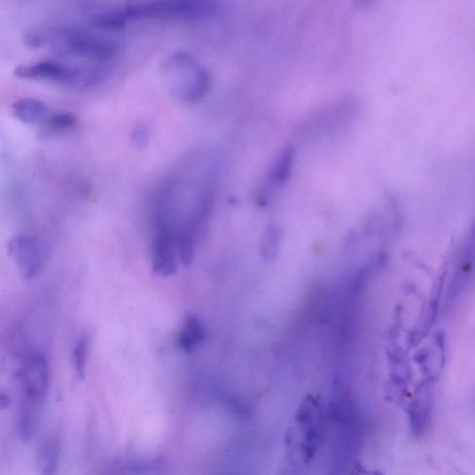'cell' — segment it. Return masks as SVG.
Returning a JSON list of instances; mask_svg holds the SVG:
<instances>
[{
  "mask_svg": "<svg viewBox=\"0 0 475 475\" xmlns=\"http://www.w3.org/2000/svg\"><path fill=\"white\" fill-rule=\"evenodd\" d=\"M217 11L214 3L203 0L175 2L130 3L95 13L90 25L101 30H119L136 19H178L194 21L213 16Z\"/></svg>",
  "mask_w": 475,
  "mask_h": 475,
  "instance_id": "cell-1",
  "label": "cell"
},
{
  "mask_svg": "<svg viewBox=\"0 0 475 475\" xmlns=\"http://www.w3.org/2000/svg\"><path fill=\"white\" fill-rule=\"evenodd\" d=\"M27 43L34 48H50L103 64L115 56L117 43L100 32L82 27H63L29 32Z\"/></svg>",
  "mask_w": 475,
  "mask_h": 475,
  "instance_id": "cell-2",
  "label": "cell"
},
{
  "mask_svg": "<svg viewBox=\"0 0 475 475\" xmlns=\"http://www.w3.org/2000/svg\"><path fill=\"white\" fill-rule=\"evenodd\" d=\"M108 74L103 64H70L61 59H43L19 66L14 75L25 81H44L72 88L87 89L105 81Z\"/></svg>",
  "mask_w": 475,
  "mask_h": 475,
  "instance_id": "cell-3",
  "label": "cell"
},
{
  "mask_svg": "<svg viewBox=\"0 0 475 475\" xmlns=\"http://www.w3.org/2000/svg\"><path fill=\"white\" fill-rule=\"evenodd\" d=\"M160 74L168 93L181 103L199 101L209 89L208 73L191 54L184 51H176L166 58Z\"/></svg>",
  "mask_w": 475,
  "mask_h": 475,
  "instance_id": "cell-4",
  "label": "cell"
},
{
  "mask_svg": "<svg viewBox=\"0 0 475 475\" xmlns=\"http://www.w3.org/2000/svg\"><path fill=\"white\" fill-rule=\"evenodd\" d=\"M325 415L321 401L309 394L295 415L294 432H291L300 456L308 464L319 451L324 432Z\"/></svg>",
  "mask_w": 475,
  "mask_h": 475,
  "instance_id": "cell-5",
  "label": "cell"
},
{
  "mask_svg": "<svg viewBox=\"0 0 475 475\" xmlns=\"http://www.w3.org/2000/svg\"><path fill=\"white\" fill-rule=\"evenodd\" d=\"M152 245V266L153 272L170 278L177 272L176 235L171 226L155 225Z\"/></svg>",
  "mask_w": 475,
  "mask_h": 475,
  "instance_id": "cell-6",
  "label": "cell"
},
{
  "mask_svg": "<svg viewBox=\"0 0 475 475\" xmlns=\"http://www.w3.org/2000/svg\"><path fill=\"white\" fill-rule=\"evenodd\" d=\"M21 380L28 402L39 404L44 401L50 381V370L44 354L34 353L27 356Z\"/></svg>",
  "mask_w": 475,
  "mask_h": 475,
  "instance_id": "cell-7",
  "label": "cell"
},
{
  "mask_svg": "<svg viewBox=\"0 0 475 475\" xmlns=\"http://www.w3.org/2000/svg\"><path fill=\"white\" fill-rule=\"evenodd\" d=\"M432 383L425 381L416 392L409 409V424L412 432L422 437L428 431L433 409Z\"/></svg>",
  "mask_w": 475,
  "mask_h": 475,
  "instance_id": "cell-8",
  "label": "cell"
},
{
  "mask_svg": "<svg viewBox=\"0 0 475 475\" xmlns=\"http://www.w3.org/2000/svg\"><path fill=\"white\" fill-rule=\"evenodd\" d=\"M9 252L27 279L33 278L41 269V252L33 238L27 235L15 236L9 244Z\"/></svg>",
  "mask_w": 475,
  "mask_h": 475,
  "instance_id": "cell-9",
  "label": "cell"
},
{
  "mask_svg": "<svg viewBox=\"0 0 475 475\" xmlns=\"http://www.w3.org/2000/svg\"><path fill=\"white\" fill-rule=\"evenodd\" d=\"M12 113L19 121L27 126H37L46 123L51 113L49 106L39 98L27 97L19 98L12 105Z\"/></svg>",
  "mask_w": 475,
  "mask_h": 475,
  "instance_id": "cell-10",
  "label": "cell"
},
{
  "mask_svg": "<svg viewBox=\"0 0 475 475\" xmlns=\"http://www.w3.org/2000/svg\"><path fill=\"white\" fill-rule=\"evenodd\" d=\"M206 339V331L202 322L196 315H189L178 334V345L185 352H191L201 345Z\"/></svg>",
  "mask_w": 475,
  "mask_h": 475,
  "instance_id": "cell-11",
  "label": "cell"
},
{
  "mask_svg": "<svg viewBox=\"0 0 475 475\" xmlns=\"http://www.w3.org/2000/svg\"><path fill=\"white\" fill-rule=\"evenodd\" d=\"M292 160L293 153L291 149L283 152L270 171L267 185H265L266 187L263 188V191L261 193V200L263 202L264 200H267L268 191L270 186L282 184L288 180L292 170Z\"/></svg>",
  "mask_w": 475,
  "mask_h": 475,
  "instance_id": "cell-12",
  "label": "cell"
},
{
  "mask_svg": "<svg viewBox=\"0 0 475 475\" xmlns=\"http://www.w3.org/2000/svg\"><path fill=\"white\" fill-rule=\"evenodd\" d=\"M89 346V339L87 336H83V338L77 341L73 350L72 359L74 367L81 379H85L86 376Z\"/></svg>",
  "mask_w": 475,
  "mask_h": 475,
  "instance_id": "cell-13",
  "label": "cell"
},
{
  "mask_svg": "<svg viewBox=\"0 0 475 475\" xmlns=\"http://www.w3.org/2000/svg\"><path fill=\"white\" fill-rule=\"evenodd\" d=\"M281 242V231L278 227L270 226L263 234L261 253L265 259L271 260L278 253Z\"/></svg>",
  "mask_w": 475,
  "mask_h": 475,
  "instance_id": "cell-14",
  "label": "cell"
},
{
  "mask_svg": "<svg viewBox=\"0 0 475 475\" xmlns=\"http://www.w3.org/2000/svg\"><path fill=\"white\" fill-rule=\"evenodd\" d=\"M176 251L178 259L188 267L194 259V243L191 234L181 232L176 235Z\"/></svg>",
  "mask_w": 475,
  "mask_h": 475,
  "instance_id": "cell-15",
  "label": "cell"
},
{
  "mask_svg": "<svg viewBox=\"0 0 475 475\" xmlns=\"http://www.w3.org/2000/svg\"><path fill=\"white\" fill-rule=\"evenodd\" d=\"M77 123V118L69 113H55L50 115L46 124L57 131L66 130L74 128Z\"/></svg>",
  "mask_w": 475,
  "mask_h": 475,
  "instance_id": "cell-16",
  "label": "cell"
},
{
  "mask_svg": "<svg viewBox=\"0 0 475 475\" xmlns=\"http://www.w3.org/2000/svg\"><path fill=\"white\" fill-rule=\"evenodd\" d=\"M150 137V131L147 126L142 124L137 126L132 134V141L136 146L143 147L144 146Z\"/></svg>",
  "mask_w": 475,
  "mask_h": 475,
  "instance_id": "cell-17",
  "label": "cell"
},
{
  "mask_svg": "<svg viewBox=\"0 0 475 475\" xmlns=\"http://www.w3.org/2000/svg\"><path fill=\"white\" fill-rule=\"evenodd\" d=\"M363 475H385V474L379 471H366Z\"/></svg>",
  "mask_w": 475,
  "mask_h": 475,
  "instance_id": "cell-18",
  "label": "cell"
}]
</instances>
